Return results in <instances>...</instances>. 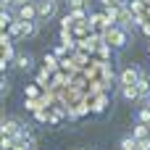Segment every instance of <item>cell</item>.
Here are the masks:
<instances>
[{
    "label": "cell",
    "instance_id": "6da1fadb",
    "mask_svg": "<svg viewBox=\"0 0 150 150\" xmlns=\"http://www.w3.org/2000/svg\"><path fill=\"white\" fill-rule=\"evenodd\" d=\"M103 42H108L113 50H127L129 42H132V37H129V26L116 24V26L105 29V32H103Z\"/></svg>",
    "mask_w": 150,
    "mask_h": 150
},
{
    "label": "cell",
    "instance_id": "7a4b0ae2",
    "mask_svg": "<svg viewBox=\"0 0 150 150\" xmlns=\"http://www.w3.org/2000/svg\"><path fill=\"white\" fill-rule=\"evenodd\" d=\"M0 45H3V58H0V71L5 74V69L16 61V50H13V37H8L5 32H3V37H0Z\"/></svg>",
    "mask_w": 150,
    "mask_h": 150
},
{
    "label": "cell",
    "instance_id": "3957f363",
    "mask_svg": "<svg viewBox=\"0 0 150 150\" xmlns=\"http://www.w3.org/2000/svg\"><path fill=\"white\" fill-rule=\"evenodd\" d=\"M13 13H16V18H21V21H40V13H37V0L16 5V8H13Z\"/></svg>",
    "mask_w": 150,
    "mask_h": 150
},
{
    "label": "cell",
    "instance_id": "277c9868",
    "mask_svg": "<svg viewBox=\"0 0 150 150\" xmlns=\"http://www.w3.org/2000/svg\"><path fill=\"white\" fill-rule=\"evenodd\" d=\"M58 3H61V0H37L40 21H53V18L58 16Z\"/></svg>",
    "mask_w": 150,
    "mask_h": 150
},
{
    "label": "cell",
    "instance_id": "5b68a950",
    "mask_svg": "<svg viewBox=\"0 0 150 150\" xmlns=\"http://www.w3.org/2000/svg\"><path fill=\"white\" fill-rule=\"evenodd\" d=\"M0 129H3V137H16V134L21 132V121H18L16 116H8V119H3Z\"/></svg>",
    "mask_w": 150,
    "mask_h": 150
},
{
    "label": "cell",
    "instance_id": "8992f818",
    "mask_svg": "<svg viewBox=\"0 0 150 150\" xmlns=\"http://www.w3.org/2000/svg\"><path fill=\"white\" fill-rule=\"evenodd\" d=\"M140 76H142V71H140L137 66H127V69L121 71V76H119V84H137Z\"/></svg>",
    "mask_w": 150,
    "mask_h": 150
},
{
    "label": "cell",
    "instance_id": "52a82bcc",
    "mask_svg": "<svg viewBox=\"0 0 150 150\" xmlns=\"http://www.w3.org/2000/svg\"><path fill=\"white\" fill-rule=\"evenodd\" d=\"M13 66H16L18 71H32V69H34V55H32V53H18L16 61H13Z\"/></svg>",
    "mask_w": 150,
    "mask_h": 150
},
{
    "label": "cell",
    "instance_id": "ba28073f",
    "mask_svg": "<svg viewBox=\"0 0 150 150\" xmlns=\"http://www.w3.org/2000/svg\"><path fill=\"white\" fill-rule=\"evenodd\" d=\"M119 92H121V98H124L127 103L140 100V90H137V84H119Z\"/></svg>",
    "mask_w": 150,
    "mask_h": 150
},
{
    "label": "cell",
    "instance_id": "9c48e42d",
    "mask_svg": "<svg viewBox=\"0 0 150 150\" xmlns=\"http://www.w3.org/2000/svg\"><path fill=\"white\" fill-rule=\"evenodd\" d=\"M5 34H8V37H13V40H24V21H21V18H16V21L5 29Z\"/></svg>",
    "mask_w": 150,
    "mask_h": 150
},
{
    "label": "cell",
    "instance_id": "30bf717a",
    "mask_svg": "<svg viewBox=\"0 0 150 150\" xmlns=\"http://www.w3.org/2000/svg\"><path fill=\"white\" fill-rule=\"evenodd\" d=\"M132 137H134V140H145V137H150V124L137 121V124L132 127Z\"/></svg>",
    "mask_w": 150,
    "mask_h": 150
},
{
    "label": "cell",
    "instance_id": "8fae6325",
    "mask_svg": "<svg viewBox=\"0 0 150 150\" xmlns=\"http://www.w3.org/2000/svg\"><path fill=\"white\" fill-rule=\"evenodd\" d=\"M137 90H140V100H148L150 98V79L142 74L140 76V82H137Z\"/></svg>",
    "mask_w": 150,
    "mask_h": 150
},
{
    "label": "cell",
    "instance_id": "7c38bea8",
    "mask_svg": "<svg viewBox=\"0 0 150 150\" xmlns=\"http://www.w3.org/2000/svg\"><path fill=\"white\" fill-rule=\"evenodd\" d=\"M40 24H42V21H24V40H29V37H37V32H40Z\"/></svg>",
    "mask_w": 150,
    "mask_h": 150
},
{
    "label": "cell",
    "instance_id": "4fadbf2b",
    "mask_svg": "<svg viewBox=\"0 0 150 150\" xmlns=\"http://www.w3.org/2000/svg\"><path fill=\"white\" fill-rule=\"evenodd\" d=\"M119 150H137V140L132 137V132L124 134V137L119 140Z\"/></svg>",
    "mask_w": 150,
    "mask_h": 150
},
{
    "label": "cell",
    "instance_id": "5bb4252c",
    "mask_svg": "<svg viewBox=\"0 0 150 150\" xmlns=\"http://www.w3.org/2000/svg\"><path fill=\"white\" fill-rule=\"evenodd\" d=\"M69 16H71L74 21H87V18H90L87 8H71V11H69Z\"/></svg>",
    "mask_w": 150,
    "mask_h": 150
},
{
    "label": "cell",
    "instance_id": "9a60e30c",
    "mask_svg": "<svg viewBox=\"0 0 150 150\" xmlns=\"http://www.w3.org/2000/svg\"><path fill=\"white\" fill-rule=\"evenodd\" d=\"M145 8H148V5H145L142 0H132V3H129V11H132V13H137V16H142V13H145Z\"/></svg>",
    "mask_w": 150,
    "mask_h": 150
},
{
    "label": "cell",
    "instance_id": "2e32d148",
    "mask_svg": "<svg viewBox=\"0 0 150 150\" xmlns=\"http://www.w3.org/2000/svg\"><path fill=\"white\" fill-rule=\"evenodd\" d=\"M137 121H142V124H150V105H142V108L137 111Z\"/></svg>",
    "mask_w": 150,
    "mask_h": 150
},
{
    "label": "cell",
    "instance_id": "e0dca14e",
    "mask_svg": "<svg viewBox=\"0 0 150 150\" xmlns=\"http://www.w3.org/2000/svg\"><path fill=\"white\" fill-rule=\"evenodd\" d=\"M103 8H119V5H127V0H100Z\"/></svg>",
    "mask_w": 150,
    "mask_h": 150
},
{
    "label": "cell",
    "instance_id": "ac0fdd59",
    "mask_svg": "<svg viewBox=\"0 0 150 150\" xmlns=\"http://www.w3.org/2000/svg\"><path fill=\"white\" fill-rule=\"evenodd\" d=\"M8 92H11V82H8V79H5V76H3V82H0V95H3V98H5V95H8Z\"/></svg>",
    "mask_w": 150,
    "mask_h": 150
},
{
    "label": "cell",
    "instance_id": "d6986e66",
    "mask_svg": "<svg viewBox=\"0 0 150 150\" xmlns=\"http://www.w3.org/2000/svg\"><path fill=\"white\" fill-rule=\"evenodd\" d=\"M45 69L47 71H55V58L53 55H45Z\"/></svg>",
    "mask_w": 150,
    "mask_h": 150
},
{
    "label": "cell",
    "instance_id": "ffe728a7",
    "mask_svg": "<svg viewBox=\"0 0 150 150\" xmlns=\"http://www.w3.org/2000/svg\"><path fill=\"white\" fill-rule=\"evenodd\" d=\"M137 150H150V137H145V140H137Z\"/></svg>",
    "mask_w": 150,
    "mask_h": 150
},
{
    "label": "cell",
    "instance_id": "44dd1931",
    "mask_svg": "<svg viewBox=\"0 0 150 150\" xmlns=\"http://www.w3.org/2000/svg\"><path fill=\"white\" fill-rule=\"evenodd\" d=\"M71 8H84V0H69V11Z\"/></svg>",
    "mask_w": 150,
    "mask_h": 150
},
{
    "label": "cell",
    "instance_id": "7402d4cb",
    "mask_svg": "<svg viewBox=\"0 0 150 150\" xmlns=\"http://www.w3.org/2000/svg\"><path fill=\"white\" fill-rule=\"evenodd\" d=\"M0 8H11L13 11L16 8V0H0Z\"/></svg>",
    "mask_w": 150,
    "mask_h": 150
},
{
    "label": "cell",
    "instance_id": "603a6c76",
    "mask_svg": "<svg viewBox=\"0 0 150 150\" xmlns=\"http://www.w3.org/2000/svg\"><path fill=\"white\" fill-rule=\"evenodd\" d=\"M142 3H145V5H150V0H142Z\"/></svg>",
    "mask_w": 150,
    "mask_h": 150
},
{
    "label": "cell",
    "instance_id": "cb8c5ba5",
    "mask_svg": "<svg viewBox=\"0 0 150 150\" xmlns=\"http://www.w3.org/2000/svg\"><path fill=\"white\" fill-rule=\"evenodd\" d=\"M145 105H150V98H148V100H145Z\"/></svg>",
    "mask_w": 150,
    "mask_h": 150
},
{
    "label": "cell",
    "instance_id": "d4e9b609",
    "mask_svg": "<svg viewBox=\"0 0 150 150\" xmlns=\"http://www.w3.org/2000/svg\"><path fill=\"white\" fill-rule=\"evenodd\" d=\"M66 3H69V0H66Z\"/></svg>",
    "mask_w": 150,
    "mask_h": 150
}]
</instances>
